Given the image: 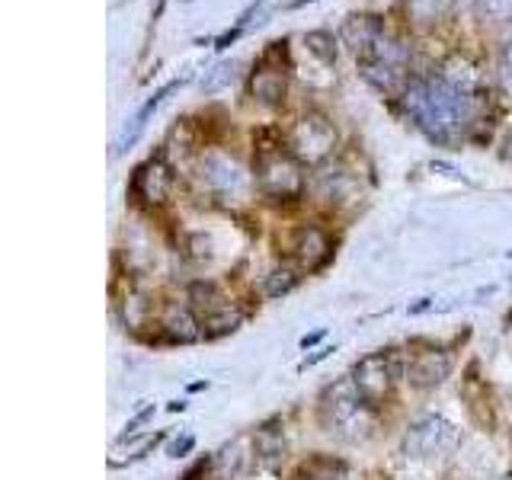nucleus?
Returning <instances> with one entry per match:
<instances>
[{
	"label": "nucleus",
	"instance_id": "nucleus-1",
	"mask_svg": "<svg viewBox=\"0 0 512 480\" xmlns=\"http://www.w3.org/2000/svg\"><path fill=\"white\" fill-rule=\"evenodd\" d=\"M410 122L439 144H452L474 119V96L448 84L445 77H413L400 93Z\"/></svg>",
	"mask_w": 512,
	"mask_h": 480
},
{
	"label": "nucleus",
	"instance_id": "nucleus-2",
	"mask_svg": "<svg viewBox=\"0 0 512 480\" xmlns=\"http://www.w3.org/2000/svg\"><path fill=\"white\" fill-rule=\"evenodd\" d=\"M256 183L269 199H298L304 192L301 160L292 151H282L279 144H269L256 154Z\"/></svg>",
	"mask_w": 512,
	"mask_h": 480
},
{
	"label": "nucleus",
	"instance_id": "nucleus-3",
	"mask_svg": "<svg viewBox=\"0 0 512 480\" xmlns=\"http://www.w3.org/2000/svg\"><path fill=\"white\" fill-rule=\"evenodd\" d=\"M461 442V429L445 420L439 413H426L416 423H410L404 436V452L413 458H442L448 452H455Z\"/></svg>",
	"mask_w": 512,
	"mask_h": 480
},
{
	"label": "nucleus",
	"instance_id": "nucleus-4",
	"mask_svg": "<svg viewBox=\"0 0 512 480\" xmlns=\"http://www.w3.org/2000/svg\"><path fill=\"white\" fill-rule=\"evenodd\" d=\"M336 148V128L320 112L301 116L292 132H288V151H292L301 164H324Z\"/></svg>",
	"mask_w": 512,
	"mask_h": 480
},
{
	"label": "nucleus",
	"instance_id": "nucleus-5",
	"mask_svg": "<svg viewBox=\"0 0 512 480\" xmlns=\"http://www.w3.org/2000/svg\"><path fill=\"white\" fill-rule=\"evenodd\" d=\"M189 308L196 311L205 336L234 333L240 327V320H244L240 311L218 292V285H212V282H196L189 288Z\"/></svg>",
	"mask_w": 512,
	"mask_h": 480
},
{
	"label": "nucleus",
	"instance_id": "nucleus-6",
	"mask_svg": "<svg viewBox=\"0 0 512 480\" xmlns=\"http://www.w3.org/2000/svg\"><path fill=\"white\" fill-rule=\"evenodd\" d=\"M400 375V368L394 362L391 352H368L365 359L356 362V368H352V388L359 391V397L365 400L368 407H378L388 400L394 381Z\"/></svg>",
	"mask_w": 512,
	"mask_h": 480
},
{
	"label": "nucleus",
	"instance_id": "nucleus-7",
	"mask_svg": "<svg viewBox=\"0 0 512 480\" xmlns=\"http://www.w3.org/2000/svg\"><path fill=\"white\" fill-rule=\"evenodd\" d=\"M285 39L269 42V48L260 55V61L253 64V74H250V96L260 100L266 106H279L288 93V71L282 68L285 61Z\"/></svg>",
	"mask_w": 512,
	"mask_h": 480
},
{
	"label": "nucleus",
	"instance_id": "nucleus-8",
	"mask_svg": "<svg viewBox=\"0 0 512 480\" xmlns=\"http://www.w3.org/2000/svg\"><path fill=\"white\" fill-rule=\"evenodd\" d=\"M324 410H327V423L333 429H340L349 439H359L372 429V407H368L359 397V391L352 388V381L336 384V388L330 391V400L324 404Z\"/></svg>",
	"mask_w": 512,
	"mask_h": 480
},
{
	"label": "nucleus",
	"instance_id": "nucleus-9",
	"mask_svg": "<svg viewBox=\"0 0 512 480\" xmlns=\"http://www.w3.org/2000/svg\"><path fill=\"white\" fill-rule=\"evenodd\" d=\"M199 180L208 192H215L221 199H240L250 186L247 170L224 151H205L199 157Z\"/></svg>",
	"mask_w": 512,
	"mask_h": 480
},
{
	"label": "nucleus",
	"instance_id": "nucleus-10",
	"mask_svg": "<svg viewBox=\"0 0 512 480\" xmlns=\"http://www.w3.org/2000/svg\"><path fill=\"white\" fill-rule=\"evenodd\" d=\"M170 189H173V170L167 167L164 157L144 160L141 167H135L132 183H128V192H132V199L138 205H148V208L164 205L167 196H170Z\"/></svg>",
	"mask_w": 512,
	"mask_h": 480
},
{
	"label": "nucleus",
	"instance_id": "nucleus-11",
	"mask_svg": "<svg viewBox=\"0 0 512 480\" xmlns=\"http://www.w3.org/2000/svg\"><path fill=\"white\" fill-rule=\"evenodd\" d=\"M448 375H452V359H448V352H439V349L413 352L407 362V381L420 391L439 388Z\"/></svg>",
	"mask_w": 512,
	"mask_h": 480
},
{
	"label": "nucleus",
	"instance_id": "nucleus-12",
	"mask_svg": "<svg viewBox=\"0 0 512 480\" xmlns=\"http://www.w3.org/2000/svg\"><path fill=\"white\" fill-rule=\"evenodd\" d=\"M186 84V80L180 77V80H170V84L167 87H160L154 96H151V100L148 103H144L138 112H135V119H128V125L122 128V135H119V141H116V154H125L128 148H132V144L141 138V132H144V128H148V122H151V116H154V112H157V106L160 103H164L167 100V96L173 93V90H180Z\"/></svg>",
	"mask_w": 512,
	"mask_h": 480
},
{
	"label": "nucleus",
	"instance_id": "nucleus-13",
	"mask_svg": "<svg viewBox=\"0 0 512 480\" xmlns=\"http://www.w3.org/2000/svg\"><path fill=\"white\" fill-rule=\"evenodd\" d=\"M292 253L298 256V263L314 272L320 266H327V260L333 256V247H330V237L320 231V228H301L295 234V244H292Z\"/></svg>",
	"mask_w": 512,
	"mask_h": 480
},
{
	"label": "nucleus",
	"instance_id": "nucleus-14",
	"mask_svg": "<svg viewBox=\"0 0 512 480\" xmlns=\"http://www.w3.org/2000/svg\"><path fill=\"white\" fill-rule=\"evenodd\" d=\"M160 327H164L167 340H173V343H196L202 336V324H199L196 311L180 308V304H170L164 317H160Z\"/></svg>",
	"mask_w": 512,
	"mask_h": 480
},
{
	"label": "nucleus",
	"instance_id": "nucleus-15",
	"mask_svg": "<svg viewBox=\"0 0 512 480\" xmlns=\"http://www.w3.org/2000/svg\"><path fill=\"white\" fill-rule=\"evenodd\" d=\"M404 7L416 23H439L455 10V0H404Z\"/></svg>",
	"mask_w": 512,
	"mask_h": 480
},
{
	"label": "nucleus",
	"instance_id": "nucleus-16",
	"mask_svg": "<svg viewBox=\"0 0 512 480\" xmlns=\"http://www.w3.org/2000/svg\"><path fill=\"white\" fill-rule=\"evenodd\" d=\"M442 77L448 80V84H455L458 90L471 93V96H474V90H480V74H477L474 64H468L464 58H452V61H448Z\"/></svg>",
	"mask_w": 512,
	"mask_h": 480
},
{
	"label": "nucleus",
	"instance_id": "nucleus-17",
	"mask_svg": "<svg viewBox=\"0 0 512 480\" xmlns=\"http://www.w3.org/2000/svg\"><path fill=\"white\" fill-rule=\"evenodd\" d=\"M295 285H298V272H295V269H288V266H282V269H272L269 276H266L263 292H266V298H282V295L292 292Z\"/></svg>",
	"mask_w": 512,
	"mask_h": 480
},
{
	"label": "nucleus",
	"instance_id": "nucleus-18",
	"mask_svg": "<svg viewBox=\"0 0 512 480\" xmlns=\"http://www.w3.org/2000/svg\"><path fill=\"white\" fill-rule=\"evenodd\" d=\"M234 77H237V64H234V61H221V64H215V68L205 74V80H202V93H218V90L228 87Z\"/></svg>",
	"mask_w": 512,
	"mask_h": 480
},
{
	"label": "nucleus",
	"instance_id": "nucleus-19",
	"mask_svg": "<svg viewBox=\"0 0 512 480\" xmlns=\"http://www.w3.org/2000/svg\"><path fill=\"white\" fill-rule=\"evenodd\" d=\"M304 45H308V52L317 55L324 64H336V39L330 32H308V36H304Z\"/></svg>",
	"mask_w": 512,
	"mask_h": 480
},
{
	"label": "nucleus",
	"instance_id": "nucleus-20",
	"mask_svg": "<svg viewBox=\"0 0 512 480\" xmlns=\"http://www.w3.org/2000/svg\"><path fill=\"white\" fill-rule=\"evenodd\" d=\"M474 4H477V13L487 16V20H496V23L512 20V0H474Z\"/></svg>",
	"mask_w": 512,
	"mask_h": 480
},
{
	"label": "nucleus",
	"instance_id": "nucleus-21",
	"mask_svg": "<svg viewBox=\"0 0 512 480\" xmlns=\"http://www.w3.org/2000/svg\"><path fill=\"white\" fill-rule=\"evenodd\" d=\"M496 77H500V87L512 96V42L503 45L500 61H496Z\"/></svg>",
	"mask_w": 512,
	"mask_h": 480
},
{
	"label": "nucleus",
	"instance_id": "nucleus-22",
	"mask_svg": "<svg viewBox=\"0 0 512 480\" xmlns=\"http://www.w3.org/2000/svg\"><path fill=\"white\" fill-rule=\"evenodd\" d=\"M192 448H196V436H189V432H186V436L173 439V442L167 445V455H170V458H183L186 452H192Z\"/></svg>",
	"mask_w": 512,
	"mask_h": 480
},
{
	"label": "nucleus",
	"instance_id": "nucleus-23",
	"mask_svg": "<svg viewBox=\"0 0 512 480\" xmlns=\"http://www.w3.org/2000/svg\"><path fill=\"white\" fill-rule=\"evenodd\" d=\"M151 416H154V404H151V407H144V410H141V413L135 416L132 423H125V436H135V432H138V426H144V423H148Z\"/></svg>",
	"mask_w": 512,
	"mask_h": 480
},
{
	"label": "nucleus",
	"instance_id": "nucleus-24",
	"mask_svg": "<svg viewBox=\"0 0 512 480\" xmlns=\"http://www.w3.org/2000/svg\"><path fill=\"white\" fill-rule=\"evenodd\" d=\"M320 340H324V330H317V333H311V336H301V349H311V346H317Z\"/></svg>",
	"mask_w": 512,
	"mask_h": 480
},
{
	"label": "nucleus",
	"instance_id": "nucleus-25",
	"mask_svg": "<svg viewBox=\"0 0 512 480\" xmlns=\"http://www.w3.org/2000/svg\"><path fill=\"white\" fill-rule=\"evenodd\" d=\"M304 4H314V0H292V4H288V7L298 10V7H304Z\"/></svg>",
	"mask_w": 512,
	"mask_h": 480
},
{
	"label": "nucleus",
	"instance_id": "nucleus-26",
	"mask_svg": "<svg viewBox=\"0 0 512 480\" xmlns=\"http://www.w3.org/2000/svg\"><path fill=\"white\" fill-rule=\"evenodd\" d=\"M314 480H336V477H314Z\"/></svg>",
	"mask_w": 512,
	"mask_h": 480
},
{
	"label": "nucleus",
	"instance_id": "nucleus-27",
	"mask_svg": "<svg viewBox=\"0 0 512 480\" xmlns=\"http://www.w3.org/2000/svg\"><path fill=\"white\" fill-rule=\"evenodd\" d=\"M509 330H512V317H509Z\"/></svg>",
	"mask_w": 512,
	"mask_h": 480
},
{
	"label": "nucleus",
	"instance_id": "nucleus-28",
	"mask_svg": "<svg viewBox=\"0 0 512 480\" xmlns=\"http://www.w3.org/2000/svg\"><path fill=\"white\" fill-rule=\"evenodd\" d=\"M506 480H509V477H506Z\"/></svg>",
	"mask_w": 512,
	"mask_h": 480
}]
</instances>
